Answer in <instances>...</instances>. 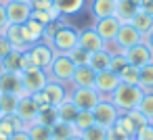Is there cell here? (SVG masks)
Wrapping results in <instances>:
<instances>
[{
	"label": "cell",
	"mask_w": 153,
	"mask_h": 140,
	"mask_svg": "<svg viewBox=\"0 0 153 140\" xmlns=\"http://www.w3.org/2000/svg\"><path fill=\"white\" fill-rule=\"evenodd\" d=\"M145 90L140 86H132V84H124L120 82V86L113 90V94L109 96V100L120 109V113H126V111H132L140 105V98H143Z\"/></svg>",
	"instance_id": "cell-1"
},
{
	"label": "cell",
	"mask_w": 153,
	"mask_h": 140,
	"mask_svg": "<svg viewBox=\"0 0 153 140\" xmlns=\"http://www.w3.org/2000/svg\"><path fill=\"white\" fill-rule=\"evenodd\" d=\"M78 32L80 29H76L74 25H69L67 21L57 29V34L53 36V40H51V46H53V50L57 52V55H67L71 48H76L78 46Z\"/></svg>",
	"instance_id": "cell-2"
},
{
	"label": "cell",
	"mask_w": 153,
	"mask_h": 140,
	"mask_svg": "<svg viewBox=\"0 0 153 140\" xmlns=\"http://www.w3.org/2000/svg\"><path fill=\"white\" fill-rule=\"evenodd\" d=\"M74 71H76V65H74V61L67 55H55L51 67L46 69L48 80L61 82V84H67V86H69V82L74 77Z\"/></svg>",
	"instance_id": "cell-3"
},
{
	"label": "cell",
	"mask_w": 153,
	"mask_h": 140,
	"mask_svg": "<svg viewBox=\"0 0 153 140\" xmlns=\"http://www.w3.org/2000/svg\"><path fill=\"white\" fill-rule=\"evenodd\" d=\"M21 82H23V90L25 94H38L44 90L46 82H48V73L40 67H30L21 71Z\"/></svg>",
	"instance_id": "cell-4"
},
{
	"label": "cell",
	"mask_w": 153,
	"mask_h": 140,
	"mask_svg": "<svg viewBox=\"0 0 153 140\" xmlns=\"http://www.w3.org/2000/svg\"><path fill=\"white\" fill-rule=\"evenodd\" d=\"M92 117H94V123L101 125V127H111L115 123V119L120 117V109L109 100V98H101L99 105L92 109Z\"/></svg>",
	"instance_id": "cell-5"
},
{
	"label": "cell",
	"mask_w": 153,
	"mask_h": 140,
	"mask_svg": "<svg viewBox=\"0 0 153 140\" xmlns=\"http://www.w3.org/2000/svg\"><path fill=\"white\" fill-rule=\"evenodd\" d=\"M69 98L78 107V111H92L99 105L101 94L94 88H71L69 90Z\"/></svg>",
	"instance_id": "cell-6"
},
{
	"label": "cell",
	"mask_w": 153,
	"mask_h": 140,
	"mask_svg": "<svg viewBox=\"0 0 153 140\" xmlns=\"http://www.w3.org/2000/svg\"><path fill=\"white\" fill-rule=\"evenodd\" d=\"M120 25H122V21L113 15V17H103V19H94V25H92V29L101 36V40L105 42V44H111L113 40H115V36H117V32H120Z\"/></svg>",
	"instance_id": "cell-7"
},
{
	"label": "cell",
	"mask_w": 153,
	"mask_h": 140,
	"mask_svg": "<svg viewBox=\"0 0 153 140\" xmlns=\"http://www.w3.org/2000/svg\"><path fill=\"white\" fill-rule=\"evenodd\" d=\"M0 92L2 94H17V96H30L23 90L21 71H0Z\"/></svg>",
	"instance_id": "cell-8"
},
{
	"label": "cell",
	"mask_w": 153,
	"mask_h": 140,
	"mask_svg": "<svg viewBox=\"0 0 153 140\" xmlns=\"http://www.w3.org/2000/svg\"><path fill=\"white\" fill-rule=\"evenodd\" d=\"M117 86H120V75L109 71V69L99 71L97 77H94V90L101 94V98H109Z\"/></svg>",
	"instance_id": "cell-9"
},
{
	"label": "cell",
	"mask_w": 153,
	"mask_h": 140,
	"mask_svg": "<svg viewBox=\"0 0 153 140\" xmlns=\"http://www.w3.org/2000/svg\"><path fill=\"white\" fill-rule=\"evenodd\" d=\"M40 94H42V98H44L46 105L57 107V105H61V102L69 96V90H67V84H61V82H53V80H48L46 86H44V90H42Z\"/></svg>",
	"instance_id": "cell-10"
},
{
	"label": "cell",
	"mask_w": 153,
	"mask_h": 140,
	"mask_svg": "<svg viewBox=\"0 0 153 140\" xmlns=\"http://www.w3.org/2000/svg\"><path fill=\"white\" fill-rule=\"evenodd\" d=\"M140 42H143V36H140V32H138L132 23H122L117 36H115V40H113V44H115L117 48H122V50H126V48H130V46H134V44H140Z\"/></svg>",
	"instance_id": "cell-11"
},
{
	"label": "cell",
	"mask_w": 153,
	"mask_h": 140,
	"mask_svg": "<svg viewBox=\"0 0 153 140\" xmlns=\"http://www.w3.org/2000/svg\"><path fill=\"white\" fill-rule=\"evenodd\" d=\"M30 55H32V59H34V65L46 71V69L51 67V63H53V59H55L57 52L53 50L51 44H46V42H36V44L30 46Z\"/></svg>",
	"instance_id": "cell-12"
},
{
	"label": "cell",
	"mask_w": 153,
	"mask_h": 140,
	"mask_svg": "<svg viewBox=\"0 0 153 140\" xmlns=\"http://www.w3.org/2000/svg\"><path fill=\"white\" fill-rule=\"evenodd\" d=\"M38 102L34 100V96H19V105H17V111H15V115L25 123V127L30 125V123H34L36 121V117H38Z\"/></svg>",
	"instance_id": "cell-13"
},
{
	"label": "cell",
	"mask_w": 153,
	"mask_h": 140,
	"mask_svg": "<svg viewBox=\"0 0 153 140\" xmlns=\"http://www.w3.org/2000/svg\"><path fill=\"white\" fill-rule=\"evenodd\" d=\"M78 46H82L84 50H88V52L92 55V52L103 50L107 44L101 40V36H99L92 27H86V29H80V32H78Z\"/></svg>",
	"instance_id": "cell-14"
},
{
	"label": "cell",
	"mask_w": 153,
	"mask_h": 140,
	"mask_svg": "<svg viewBox=\"0 0 153 140\" xmlns=\"http://www.w3.org/2000/svg\"><path fill=\"white\" fill-rule=\"evenodd\" d=\"M124 57H126V61H128L130 65H134V67H145L147 63H151V48H149L145 42H140V44H134V46L126 48V50H124Z\"/></svg>",
	"instance_id": "cell-15"
},
{
	"label": "cell",
	"mask_w": 153,
	"mask_h": 140,
	"mask_svg": "<svg viewBox=\"0 0 153 140\" xmlns=\"http://www.w3.org/2000/svg\"><path fill=\"white\" fill-rule=\"evenodd\" d=\"M4 7H7L9 23H13V25H23L32 17V7L25 2H4Z\"/></svg>",
	"instance_id": "cell-16"
},
{
	"label": "cell",
	"mask_w": 153,
	"mask_h": 140,
	"mask_svg": "<svg viewBox=\"0 0 153 140\" xmlns=\"http://www.w3.org/2000/svg\"><path fill=\"white\" fill-rule=\"evenodd\" d=\"M94 77H97V71L90 65H82V67H76L69 86L71 88H94Z\"/></svg>",
	"instance_id": "cell-17"
},
{
	"label": "cell",
	"mask_w": 153,
	"mask_h": 140,
	"mask_svg": "<svg viewBox=\"0 0 153 140\" xmlns=\"http://www.w3.org/2000/svg\"><path fill=\"white\" fill-rule=\"evenodd\" d=\"M53 4L61 13V17H74L88 7V0H53Z\"/></svg>",
	"instance_id": "cell-18"
},
{
	"label": "cell",
	"mask_w": 153,
	"mask_h": 140,
	"mask_svg": "<svg viewBox=\"0 0 153 140\" xmlns=\"http://www.w3.org/2000/svg\"><path fill=\"white\" fill-rule=\"evenodd\" d=\"M2 36L11 42L13 50L25 52V50L30 48V44H27V40H25V36H23V27H21V25H13V23H9V27H7V32H4Z\"/></svg>",
	"instance_id": "cell-19"
},
{
	"label": "cell",
	"mask_w": 153,
	"mask_h": 140,
	"mask_svg": "<svg viewBox=\"0 0 153 140\" xmlns=\"http://www.w3.org/2000/svg\"><path fill=\"white\" fill-rule=\"evenodd\" d=\"M117 9V0H90V15L94 19L113 17Z\"/></svg>",
	"instance_id": "cell-20"
},
{
	"label": "cell",
	"mask_w": 153,
	"mask_h": 140,
	"mask_svg": "<svg viewBox=\"0 0 153 140\" xmlns=\"http://www.w3.org/2000/svg\"><path fill=\"white\" fill-rule=\"evenodd\" d=\"M21 27H23V36H25V40H27L30 46L36 44V42H42V36H44V27L46 25H42L40 21H36L34 17H30Z\"/></svg>",
	"instance_id": "cell-21"
},
{
	"label": "cell",
	"mask_w": 153,
	"mask_h": 140,
	"mask_svg": "<svg viewBox=\"0 0 153 140\" xmlns=\"http://www.w3.org/2000/svg\"><path fill=\"white\" fill-rule=\"evenodd\" d=\"M140 11V7L134 2V0H117V9H115V17L122 23H130L132 17Z\"/></svg>",
	"instance_id": "cell-22"
},
{
	"label": "cell",
	"mask_w": 153,
	"mask_h": 140,
	"mask_svg": "<svg viewBox=\"0 0 153 140\" xmlns=\"http://www.w3.org/2000/svg\"><path fill=\"white\" fill-rule=\"evenodd\" d=\"M78 107L71 102V98L67 96L61 105H57V115H59V121H65V123H74L76 117H78Z\"/></svg>",
	"instance_id": "cell-23"
},
{
	"label": "cell",
	"mask_w": 153,
	"mask_h": 140,
	"mask_svg": "<svg viewBox=\"0 0 153 140\" xmlns=\"http://www.w3.org/2000/svg\"><path fill=\"white\" fill-rule=\"evenodd\" d=\"M59 121V115H57V107H51V105H44L38 109V117L34 123H42V125H48L53 127L55 123Z\"/></svg>",
	"instance_id": "cell-24"
},
{
	"label": "cell",
	"mask_w": 153,
	"mask_h": 140,
	"mask_svg": "<svg viewBox=\"0 0 153 140\" xmlns=\"http://www.w3.org/2000/svg\"><path fill=\"white\" fill-rule=\"evenodd\" d=\"M109 61H111V52L107 50V48H103V50H99V52H92L90 55V67L99 73V71H105V69H109Z\"/></svg>",
	"instance_id": "cell-25"
},
{
	"label": "cell",
	"mask_w": 153,
	"mask_h": 140,
	"mask_svg": "<svg viewBox=\"0 0 153 140\" xmlns=\"http://www.w3.org/2000/svg\"><path fill=\"white\" fill-rule=\"evenodd\" d=\"M130 23L140 32V36H143V38L153 29V17H151V15H147L145 11H138V13L132 17V21H130Z\"/></svg>",
	"instance_id": "cell-26"
},
{
	"label": "cell",
	"mask_w": 153,
	"mask_h": 140,
	"mask_svg": "<svg viewBox=\"0 0 153 140\" xmlns=\"http://www.w3.org/2000/svg\"><path fill=\"white\" fill-rule=\"evenodd\" d=\"M51 134H53V140H67V138H71L74 134H80V132H76L74 123L57 121V123L51 127Z\"/></svg>",
	"instance_id": "cell-27"
},
{
	"label": "cell",
	"mask_w": 153,
	"mask_h": 140,
	"mask_svg": "<svg viewBox=\"0 0 153 140\" xmlns=\"http://www.w3.org/2000/svg\"><path fill=\"white\" fill-rule=\"evenodd\" d=\"M21 55L19 50H11L0 61V71H21Z\"/></svg>",
	"instance_id": "cell-28"
},
{
	"label": "cell",
	"mask_w": 153,
	"mask_h": 140,
	"mask_svg": "<svg viewBox=\"0 0 153 140\" xmlns=\"http://www.w3.org/2000/svg\"><path fill=\"white\" fill-rule=\"evenodd\" d=\"M120 82L124 84H132V86H138L140 82V67H134V65H126L122 71H120Z\"/></svg>",
	"instance_id": "cell-29"
},
{
	"label": "cell",
	"mask_w": 153,
	"mask_h": 140,
	"mask_svg": "<svg viewBox=\"0 0 153 140\" xmlns=\"http://www.w3.org/2000/svg\"><path fill=\"white\" fill-rule=\"evenodd\" d=\"M25 130H27V134H30L32 140H53V134H51V127H48V125L30 123Z\"/></svg>",
	"instance_id": "cell-30"
},
{
	"label": "cell",
	"mask_w": 153,
	"mask_h": 140,
	"mask_svg": "<svg viewBox=\"0 0 153 140\" xmlns=\"http://www.w3.org/2000/svg\"><path fill=\"white\" fill-rule=\"evenodd\" d=\"M32 17H34L36 21H40L42 25H48V23H53V21H59V19H61V13H59L55 7H51V9H46V11H32Z\"/></svg>",
	"instance_id": "cell-31"
},
{
	"label": "cell",
	"mask_w": 153,
	"mask_h": 140,
	"mask_svg": "<svg viewBox=\"0 0 153 140\" xmlns=\"http://www.w3.org/2000/svg\"><path fill=\"white\" fill-rule=\"evenodd\" d=\"M17 105H19V96L17 94H2L0 92V111L4 115H13L17 111Z\"/></svg>",
	"instance_id": "cell-32"
},
{
	"label": "cell",
	"mask_w": 153,
	"mask_h": 140,
	"mask_svg": "<svg viewBox=\"0 0 153 140\" xmlns=\"http://www.w3.org/2000/svg\"><path fill=\"white\" fill-rule=\"evenodd\" d=\"M147 119H149V123L153 125V90H149V92H145L143 94V98H140V105L136 107Z\"/></svg>",
	"instance_id": "cell-33"
},
{
	"label": "cell",
	"mask_w": 153,
	"mask_h": 140,
	"mask_svg": "<svg viewBox=\"0 0 153 140\" xmlns=\"http://www.w3.org/2000/svg\"><path fill=\"white\" fill-rule=\"evenodd\" d=\"M67 57L74 61V65H76V67H82V65H88V63H90V52H88V50H84L82 46L71 48V50L67 52Z\"/></svg>",
	"instance_id": "cell-34"
},
{
	"label": "cell",
	"mask_w": 153,
	"mask_h": 140,
	"mask_svg": "<svg viewBox=\"0 0 153 140\" xmlns=\"http://www.w3.org/2000/svg\"><path fill=\"white\" fill-rule=\"evenodd\" d=\"M120 132H124V134H128V136H132L134 138V134H136V125L132 123V119L126 115V113H120V117L115 119V123H113Z\"/></svg>",
	"instance_id": "cell-35"
},
{
	"label": "cell",
	"mask_w": 153,
	"mask_h": 140,
	"mask_svg": "<svg viewBox=\"0 0 153 140\" xmlns=\"http://www.w3.org/2000/svg\"><path fill=\"white\" fill-rule=\"evenodd\" d=\"M138 86L145 92L153 90V63H147L145 67H140V82H138Z\"/></svg>",
	"instance_id": "cell-36"
},
{
	"label": "cell",
	"mask_w": 153,
	"mask_h": 140,
	"mask_svg": "<svg viewBox=\"0 0 153 140\" xmlns=\"http://www.w3.org/2000/svg\"><path fill=\"white\" fill-rule=\"evenodd\" d=\"M90 125H94L92 111H80V113H78V117H76V121H74L76 132H84V130H86V127H90Z\"/></svg>",
	"instance_id": "cell-37"
},
{
	"label": "cell",
	"mask_w": 153,
	"mask_h": 140,
	"mask_svg": "<svg viewBox=\"0 0 153 140\" xmlns=\"http://www.w3.org/2000/svg\"><path fill=\"white\" fill-rule=\"evenodd\" d=\"M82 134V138L84 140H105L107 138V130L105 127H101V125H90V127H86L84 132H80Z\"/></svg>",
	"instance_id": "cell-38"
},
{
	"label": "cell",
	"mask_w": 153,
	"mask_h": 140,
	"mask_svg": "<svg viewBox=\"0 0 153 140\" xmlns=\"http://www.w3.org/2000/svg\"><path fill=\"white\" fill-rule=\"evenodd\" d=\"M126 65H128V61H126V57H124V55H111L109 71H113V73H117V75H120V71H122Z\"/></svg>",
	"instance_id": "cell-39"
},
{
	"label": "cell",
	"mask_w": 153,
	"mask_h": 140,
	"mask_svg": "<svg viewBox=\"0 0 153 140\" xmlns=\"http://www.w3.org/2000/svg\"><path fill=\"white\" fill-rule=\"evenodd\" d=\"M126 115H128V117L132 119V123L136 125V130L149 123V119H147V117H145V115H143V113H140L138 109H132V111H126Z\"/></svg>",
	"instance_id": "cell-40"
},
{
	"label": "cell",
	"mask_w": 153,
	"mask_h": 140,
	"mask_svg": "<svg viewBox=\"0 0 153 140\" xmlns=\"http://www.w3.org/2000/svg\"><path fill=\"white\" fill-rule=\"evenodd\" d=\"M134 140H153V125L147 123V125L138 127L136 134H134Z\"/></svg>",
	"instance_id": "cell-41"
},
{
	"label": "cell",
	"mask_w": 153,
	"mask_h": 140,
	"mask_svg": "<svg viewBox=\"0 0 153 140\" xmlns=\"http://www.w3.org/2000/svg\"><path fill=\"white\" fill-rule=\"evenodd\" d=\"M105 140H134V138L124 134V132H120L115 125H111V127H107V138Z\"/></svg>",
	"instance_id": "cell-42"
},
{
	"label": "cell",
	"mask_w": 153,
	"mask_h": 140,
	"mask_svg": "<svg viewBox=\"0 0 153 140\" xmlns=\"http://www.w3.org/2000/svg\"><path fill=\"white\" fill-rule=\"evenodd\" d=\"M9 27V17H7V7H4V0H0V36H2Z\"/></svg>",
	"instance_id": "cell-43"
},
{
	"label": "cell",
	"mask_w": 153,
	"mask_h": 140,
	"mask_svg": "<svg viewBox=\"0 0 153 140\" xmlns=\"http://www.w3.org/2000/svg\"><path fill=\"white\" fill-rule=\"evenodd\" d=\"M30 7H32V11H46L55 4H53V0H30Z\"/></svg>",
	"instance_id": "cell-44"
},
{
	"label": "cell",
	"mask_w": 153,
	"mask_h": 140,
	"mask_svg": "<svg viewBox=\"0 0 153 140\" xmlns=\"http://www.w3.org/2000/svg\"><path fill=\"white\" fill-rule=\"evenodd\" d=\"M11 50H13L11 42H9V40H7L4 36H0V61H2V59H4V57H7V55H9Z\"/></svg>",
	"instance_id": "cell-45"
},
{
	"label": "cell",
	"mask_w": 153,
	"mask_h": 140,
	"mask_svg": "<svg viewBox=\"0 0 153 140\" xmlns=\"http://www.w3.org/2000/svg\"><path fill=\"white\" fill-rule=\"evenodd\" d=\"M9 140H32V138H30L27 130H17L15 134H11V136H9Z\"/></svg>",
	"instance_id": "cell-46"
},
{
	"label": "cell",
	"mask_w": 153,
	"mask_h": 140,
	"mask_svg": "<svg viewBox=\"0 0 153 140\" xmlns=\"http://www.w3.org/2000/svg\"><path fill=\"white\" fill-rule=\"evenodd\" d=\"M140 11H145L147 15L153 17V0H145V2L140 4Z\"/></svg>",
	"instance_id": "cell-47"
},
{
	"label": "cell",
	"mask_w": 153,
	"mask_h": 140,
	"mask_svg": "<svg viewBox=\"0 0 153 140\" xmlns=\"http://www.w3.org/2000/svg\"><path fill=\"white\" fill-rule=\"evenodd\" d=\"M143 42H145V44H147V46H149V48L153 50V29H151V32H149V34H147V36L143 38Z\"/></svg>",
	"instance_id": "cell-48"
},
{
	"label": "cell",
	"mask_w": 153,
	"mask_h": 140,
	"mask_svg": "<svg viewBox=\"0 0 153 140\" xmlns=\"http://www.w3.org/2000/svg\"><path fill=\"white\" fill-rule=\"evenodd\" d=\"M67 140H84V138H82V134H74V136L67 138Z\"/></svg>",
	"instance_id": "cell-49"
},
{
	"label": "cell",
	"mask_w": 153,
	"mask_h": 140,
	"mask_svg": "<svg viewBox=\"0 0 153 140\" xmlns=\"http://www.w3.org/2000/svg\"><path fill=\"white\" fill-rule=\"evenodd\" d=\"M4 2H25V4H30V0H4Z\"/></svg>",
	"instance_id": "cell-50"
},
{
	"label": "cell",
	"mask_w": 153,
	"mask_h": 140,
	"mask_svg": "<svg viewBox=\"0 0 153 140\" xmlns=\"http://www.w3.org/2000/svg\"><path fill=\"white\" fill-rule=\"evenodd\" d=\"M134 2H136V4H138V7H140V4H143V2H145V0H134Z\"/></svg>",
	"instance_id": "cell-51"
},
{
	"label": "cell",
	"mask_w": 153,
	"mask_h": 140,
	"mask_svg": "<svg viewBox=\"0 0 153 140\" xmlns=\"http://www.w3.org/2000/svg\"><path fill=\"white\" fill-rule=\"evenodd\" d=\"M2 115H4V113H2V111H0V117H2Z\"/></svg>",
	"instance_id": "cell-52"
}]
</instances>
